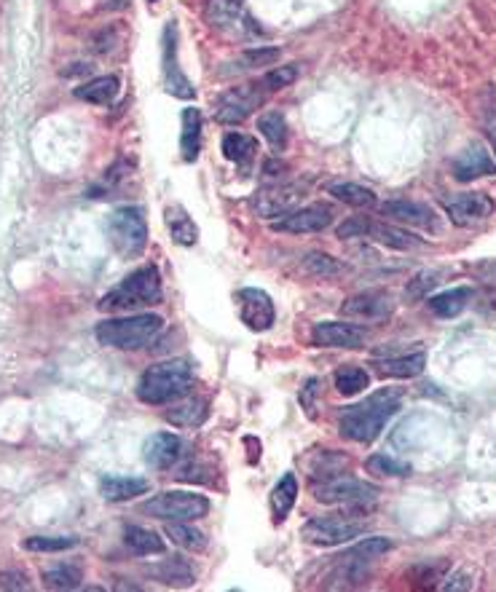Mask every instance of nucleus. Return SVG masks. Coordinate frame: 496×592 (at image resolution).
Returning <instances> with one entry per match:
<instances>
[{"label":"nucleus","mask_w":496,"mask_h":592,"mask_svg":"<svg viewBox=\"0 0 496 592\" xmlns=\"http://www.w3.org/2000/svg\"><path fill=\"white\" fill-rule=\"evenodd\" d=\"M403 400V389H379V392H373L362 402L352 405V408H344V413L338 418V429H341L346 440L373 442L384 432L389 418L403 408Z\"/></svg>","instance_id":"1"},{"label":"nucleus","mask_w":496,"mask_h":592,"mask_svg":"<svg viewBox=\"0 0 496 592\" xmlns=\"http://www.w3.org/2000/svg\"><path fill=\"white\" fill-rule=\"evenodd\" d=\"M161 301V276L159 268L148 263V266L137 268L124 279L121 284H116L113 290L105 292L97 303V309L105 311V314H124V311H137L148 309V306H156Z\"/></svg>","instance_id":"2"},{"label":"nucleus","mask_w":496,"mask_h":592,"mask_svg":"<svg viewBox=\"0 0 496 592\" xmlns=\"http://www.w3.org/2000/svg\"><path fill=\"white\" fill-rule=\"evenodd\" d=\"M194 384V373L185 359H167L156 362L145 370L137 381V400L145 405H167L183 397Z\"/></svg>","instance_id":"3"},{"label":"nucleus","mask_w":496,"mask_h":592,"mask_svg":"<svg viewBox=\"0 0 496 592\" xmlns=\"http://www.w3.org/2000/svg\"><path fill=\"white\" fill-rule=\"evenodd\" d=\"M164 330L159 314H132V317L105 319L94 327V338L100 346L121 351H137L148 346Z\"/></svg>","instance_id":"4"},{"label":"nucleus","mask_w":496,"mask_h":592,"mask_svg":"<svg viewBox=\"0 0 496 592\" xmlns=\"http://www.w3.org/2000/svg\"><path fill=\"white\" fill-rule=\"evenodd\" d=\"M105 236L116 255L127 260L140 258L148 247V220L145 209L129 204V207H116L105 220Z\"/></svg>","instance_id":"5"},{"label":"nucleus","mask_w":496,"mask_h":592,"mask_svg":"<svg viewBox=\"0 0 496 592\" xmlns=\"http://www.w3.org/2000/svg\"><path fill=\"white\" fill-rule=\"evenodd\" d=\"M338 239H370V242L384 244L389 250H416L421 247V239L395 223L373 220V217H346L344 223L336 228Z\"/></svg>","instance_id":"6"},{"label":"nucleus","mask_w":496,"mask_h":592,"mask_svg":"<svg viewBox=\"0 0 496 592\" xmlns=\"http://www.w3.org/2000/svg\"><path fill=\"white\" fill-rule=\"evenodd\" d=\"M143 512L167 523H194L210 512V499L191 491H164L143 504Z\"/></svg>","instance_id":"7"},{"label":"nucleus","mask_w":496,"mask_h":592,"mask_svg":"<svg viewBox=\"0 0 496 592\" xmlns=\"http://www.w3.org/2000/svg\"><path fill=\"white\" fill-rule=\"evenodd\" d=\"M365 531H368V520H360L357 515H328L303 523L301 536L317 547H338V544L354 542Z\"/></svg>","instance_id":"8"},{"label":"nucleus","mask_w":496,"mask_h":592,"mask_svg":"<svg viewBox=\"0 0 496 592\" xmlns=\"http://www.w3.org/2000/svg\"><path fill=\"white\" fill-rule=\"evenodd\" d=\"M314 499L320 504H349V507H365L379 499V488L357 477H325L312 480Z\"/></svg>","instance_id":"9"},{"label":"nucleus","mask_w":496,"mask_h":592,"mask_svg":"<svg viewBox=\"0 0 496 592\" xmlns=\"http://www.w3.org/2000/svg\"><path fill=\"white\" fill-rule=\"evenodd\" d=\"M236 311H239V319L247 330L253 333H266L274 327V319H277V309H274V301H271L269 292L258 290V287H242L236 290L234 295Z\"/></svg>","instance_id":"10"},{"label":"nucleus","mask_w":496,"mask_h":592,"mask_svg":"<svg viewBox=\"0 0 496 592\" xmlns=\"http://www.w3.org/2000/svg\"><path fill=\"white\" fill-rule=\"evenodd\" d=\"M333 220H336V209L330 207V204L317 201V204L293 209V212L277 217L271 223V228L279 231V234H320V231L333 226Z\"/></svg>","instance_id":"11"},{"label":"nucleus","mask_w":496,"mask_h":592,"mask_svg":"<svg viewBox=\"0 0 496 592\" xmlns=\"http://www.w3.org/2000/svg\"><path fill=\"white\" fill-rule=\"evenodd\" d=\"M381 217L392 220L395 226H408V228H421V231H432L438 234L440 228V217L435 215V209L421 204V201L411 199H392L379 204Z\"/></svg>","instance_id":"12"},{"label":"nucleus","mask_w":496,"mask_h":592,"mask_svg":"<svg viewBox=\"0 0 496 592\" xmlns=\"http://www.w3.org/2000/svg\"><path fill=\"white\" fill-rule=\"evenodd\" d=\"M266 102V94L258 89V86H236V89H228L218 97V105H215V118L220 124H239L244 118L255 113Z\"/></svg>","instance_id":"13"},{"label":"nucleus","mask_w":496,"mask_h":592,"mask_svg":"<svg viewBox=\"0 0 496 592\" xmlns=\"http://www.w3.org/2000/svg\"><path fill=\"white\" fill-rule=\"evenodd\" d=\"M341 314L357 322H387L395 314V301L384 290H365L346 298Z\"/></svg>","instance_id":"14"},{"label":"nucleus","mask_w":496,"mask_h":592,"mask_svg":"<svg viewBox=\"0 0 496 592\" xmlns=\"http://www.w3.org/2000/svg\"><path fill=\"white\" fill-rule=\"evenodd\" d=\"M446 212L454 226L478 228L494 215V201L486 193H459L454 199H446Z\"/></svg>","instance_id":"15"},{"label":"nucleus","mask_w":496,"mask_h":592,"mask_svg":"<svg viewBox=\"0 0 496 592\" xmlns=\"http://www.w3.org/2000/svg\"><path fill=\"white\" fill-rule=\"evenodd\" d=\"M392 550V542L379 536V539H362L360 544H354L352 550H346L344 555H338L336 558V568L338 574L349 579V582H360L362 571L368 563L373 560H379L381 555H387Z\"/></svg>","instance_id":"16"},{"label":"nucleus","mask_w":496,"mask_h":592,"mask_svg":"<svg viewBox=\"0 0 496 592\" xmlns=\"http://www.w3.org/2000/svg\"><path fill=\"white\" fill-rule=\"evenodd\" d=\"M303 193L306 188L301 183H277L258 191V196L253 199V209L261 217H282L293 212L295 204L303 199Z\"/></svg>","instance_id":"17"},{"label":"nucleus","mask_w":496,"mask_h":592,"mask_svg":"<svg viewBox=\"0 0 496 592\" xmlns=\"http://www.w3.org/2000/svg\"><path fill=\"white\" fill-rule=\"evenodd\" d=\"M312 343L320 349H362L368 343V330L346 322H320L312 330Z\"/></svg>","instance_id":"18"},{"label":"nucleus","mask_w":496,"mask_h":592,"mask_svg":"<svg viewBox=\"0 0 496 592\" xmlns=\"http://www.w3.org/2000/svg\"><path fill=\"white\" fill-rule=\"evenodd\" d=\"M161 46H164V86L172 97H180V100H194V84L180 73V65H177V25L169 22L167 30H164V38H161Z\"/></svg>","instance_id":"19"},{"label":"nucleus","mask_w":496,"mask_h":592,"mask_svg":"<svg viewBox=\"0 0 496 592\" xmlns=\"http://www.w3.org/2000/svg\"><path fill=\"white\" fill-rule=\"evenodd\" d=\"M180 456H183V440H180L177 434H151L143 445L145 464L151 469H159V472L175 467L177 461H180Z\"/></svg>","instance_id":"20"},{"label":"nucleus","mask_w":496,"mask_h":592,"mask_svg":"<svg viewBox=\"0 0 496 592\" xmlns=\"http://www.w3.org/2000/svg\"><path fill=\"white\" fill-rule=\"evenodd\" d=\"M451 172H454L459 183H472V180H478L483 175H496V164L483 145H472L462 156H456Z\"/></svg>","instance_id":"21"},{"label":"nucleus","mask_w":496,"mask_h":592,"mask_svg":"<svg viewBox=\"0 0 496 592\" xmlns=\"http://www.w3.org/2000/svg\"><path fill=\"white\" fill-rule=\"evenodd\" d=\"M220 151H223V159L236 164L242 172H247V169L253 167L255 156H258V140L250 137V134L228 132L220 140Z\"/></svg>","instance_id":"22"},{"label":"nucleus","mask_w":496,"mask_h":592,"mask_svg":"<svg viewBox=\"0 0 496 592\" xmlns=\"http://www.w3.org/2000/svg\"><path fill=\"white\" fill-rule=\"evenodd\" d=\"M151 483L145 477H118V475H105L100 480V496L105 501H132L137 496L148 493Z\"/></svg>","instance_id":"23"},{"label":"nucleus","mask_w":496,"mask_h":592,"mask_svg":"<svg viewBox=\"0 0 496 592\" xmlns=\"http://www.w3.org/2000/svg\"><path fill=\"white\" fill-rule=\"evenodd\" d=\"M183 132H180V153L185 164H194L202 153V110L185 108L180 116Z\"/></svg>","instance_id":"24"},{"label":"nucleus","mask_w":496,"mask_h":592,"mask_svg":"<svg viewBox=\"0 0 496 592\" xmlns=\"http://www.w3.org/2000/svg\"><path fill=\"white\" fill-rule=\"evenodd\" d=\"M472 287H454V290H443L438 295H432L427 301V309L440 319H454L459 317L472 301Z\"/></svg>","instance_id":"25"},{"label":"nucleus","mask_w":496,"mask_h":592,"mask_svg":"<svg viewBox=\"0 0 496 592\" xmlns=\"http://www.w3.org/2000/svg\"><path fill=\"white\" fill-rule=\"evenodd\" d=\"M164 217H167L169 236L177 247H194L199 242V226L194 223V217L185 212V207L180 204H169L164 209Z\"/></svg>","instance_id":"26"},{"label":"nucleus","mask_w":496,"mask_h":592,"mask_svg":"<svg viewBox=\"0 0 496 592\" xmlns=\"http://www.w3.org/2000/svg\"><path fill=\"white\" fill-rule=\"evenodd\" d=\"M295 501H298V480H295L293 472H285L269 496L274 523H285V517L293 512Z\"/></svg>","instance_id":"27"},{"label":"nucleus","mask_w":496,"mask_h":592,"mask_svg":"<svg viewBox=\"0 0 496 592\" xmlns=\"http://www.w3.org/2000/svg\"><path fill=\"white\" fill-rule=\"evenodd\" d=\"M124 547L137 558H148V555H164L167 544L156 531H148L143 526H127L124 528Z\"/></svg>","instance_id":"28"},{"label":"nucleus","mask_w":496,"mask_h":592,"mask_svg":"<svg viewBox=\"0 0 496 592\" xmlns=\"http://www.w3.org/2000/svg\"><path fill=\"white\" fill-rule=\"evenodd\" d=\"M424 365H427V354L424 351H413V354H405V357L379 359L376 370L384 378H416L424 373Z\"/></svg>","instance_id":"29"},{"label":"nucleus","mask_w":496,"mask_h":592,"mask_svg":"<svg viewBox=\"0 0 496 592\" xmlns=\"http://www.w3.org/2000/svg\"><path fill=\"white\" fill-rule=\"evenodd\" d=\"M118 92H121L118 76H100L89 84H81L73 94L81 102H89V105H110L118 97Z\"/></svg>","instance_id":"30"},{"label":"nucleus","mask_w":496,"mask_h":592,"mask_svg":"<svg viewBox=\"0 0 496 592\" xmlns=\"http://www.w3.org/2000/svg\"><path fill=\"white\" fill-rule=\"evenodd\" d=\"M41 579L46 590H78L84 582V571L78 563H59L46 568Z\"/></svg>","instance_id":"31"},{"label":"nucleus","mask_w":496,"mask_h":592,"mask_svg":"<svg viewBox=\"0 0 496 592\" xmlns=\"http://www.w3.org/2000/svg\"><path fill=\"white\" fill-rule=\"evenodd\" d=\"M151 574L159 579V582L169 584V587H191L196 582L194 568L188 566L183 558H167L161 560L159 566L151 568Z\"/></svg>","instance_id":"32"},{"label":"nucleus","mask_w":496,"mask_h":592,"mask_svg":"<svg viewBox=\"0 0 496 592\" xmlns=\"http://www.w3.org/2000/svg\"><path fill=\"white\" fill-rule=\"evenodd\" d=\"M258 132L263 134V140L269 142L274 151H285L287 140H290V129H287L285 116L279 110H269L258 118Z\"/></svg>","instance_id":"33"},{"label":"nucleus","mask_w":496,"mask_h":592,"mask_svg":"<svg viewBox=\"0 0 496 592\" xmlns=\"http://www.w3.org/2000/svg\"><path fill=\"white\" fill-rule=\"evenodd\" d=\"M330 196H336L338 201H344V204L357 209L379 207V196L370 191V188H365V185H357V183L330 185Z\"/></svg>","instance_id":"34"},{"label":"nucleus","mask_w":496,"mask_h":592,"mask_svg":"<svg viewBox=\"0 0 496 592\" xmlns=\"http://www.w3.org/2000/svg\"><path fill=\"white\" fill-rule=\"evenodd\" d=\"M333 384H336L338 394L344 397H354V394H362L370 386V376L357 365H344L338 367L336 376H333Z\"/></svg>","instance_id":"35"},{"label":"nucleus","mask_w":496,"mask_h":592,"mask_svg":"<svg viewBox=\"0 0 496 592\" xmlns=\"http://www.w3.org/2000/svg\"><path fill=\"white\" fill-rule=\"evenodd\" d=\"M167 536L180 547V550L188 552H204L207 550V536L194 528L191 523H167Z\"/></svg>","instance_id":"36"},{"label":"nucleus","mask_w":496,"mask_h":592,"mask_svg":"<svg viewBox=\"0 0 496 592\" xmlns=\"http://www.w3.org/2000/svg\"><path fill=\"white\" fill-rule=\"evenodd\" d=\"M204 416H207V405L202 400H185L172 410H167L169 424L180 426V429H185V426H199L204 421Z\"/></svg>","instance_id":"37"},{"label":"nucleus","mask_w":496,"mask_h":592,"mask_svg":"<svg viewBox=\"0 0 496 592\" xmlns=\"http://www.w3.org/2000/svg\"><path fill=\"white\" fill-rule=\"evenodd\" d=\"M295 78H298V65H282V67H274V70H269L266 76L258 78L255 81V86L261 89L266 97L274 92H282V89H287L290 84H295Z\"/></svg>","instance_id":"38"},{"label":"nucleus","mask_w":496,"mask_h":592,"mask_svg":"<svg viewBox=\"0 0 496 592\" xmlns=\"http://www.w3.org/2000/svg\"><path fill=\"white\" fill-rule=\"evenodd\" d=\"M365 469L370 475H381V477H408L413 472L411 464H405L400 459H392L387 453H376L365 461Z\"/></svg>","instance_id":"39"},{"label":"nucleus","mask_w":496,"mask_h":592,"mask_svg":"<svg viewBox=\"0 0 496 592\" xmlns=\"http://www.w3.org/2000/svg\"><path fill=\"white\" fill-rule=\"evenodd\" d=\"M78 542V536H30L22 547L27 552H65L78 547Z\"/></svg>","instance_id":"40"},{"label":"nucleus","mask_w":496,"mask_h":592,"mask_svg":"<svg viewBox=\"0 0 496 592\" xmlns=\"http://www.w3.org/2000/svg\"><path fill=\"white\" fill-rule=\"evenodd\" d=\"M446 568L448 563L446 560H432V563H421V566H416L411 571V582L416 584V587H435L438 582H443V576H446Z\"/></svg>","instance_id":"41"},{"label":"nucleus","mask_w":496,"mask_h":592,"mask_svg":"<svg viewBox=\"0 0 496 592\" xmlns=\"http://www.w3.org/2000/svg\"><path fill=\"white\" fill-rule=\"evenodd\" d=\"M279 49H250L234 62V70H255V67H271L279 59Z\"/></svg>","instance_id":"42"},{"label":"nucleus","mask_w":496,"mask_h":592,"mask_svg":"<svg viewBox=\"0 0 496 592\" xmlns=\"http://www.w3.org/2000/svg\"><path fill=\"white\" fill-rule=\"evenodd\" d=\"M303 266H306V271L314 276H336L344 271V266H341L338 260L328 258V255H322V252H312V255H306Z\"/></svg>","instance_id":"43"},{"label":"nucleus","mask_w":496,"mask_h":592,"mask_svg":"<svg viewBox=\"0 0 496 592\" xmlns=\"http://www.w3.org/2000/svg\"><path fill=\"white\" fill-rule=\"evenodd\" d=\"M244 0H210V17L215 22H231V19L239 17V11H242Z\"/></svg>","instance_id":"44"},{"label":"nucleus","mask_w":496,"mask_h":592,"mask_svg":"<svg viewBox=\"0 0 496 592\" xmlns=\"http://www.w3.org/2000/svg\"><path fill=\"white\" fill-rule=\"evenodd\" d=\"M33 584L25 571H3L0 574V590H30Z\"/></svg>","instance_id":"45"},{"label":"nucleus","mask_w":496,"mask_h":592,"mask_svg":"<svg viewBox=\"0 0 496 592\" xmlns=\"http://www.w3.org/2000/svg\"><path fill=\"white\" fill-rule=\"evenodd\" d=\"M440 274H419V276H413V282L408 284V295L411 298H419V295H424V292L429 290V287H435V279H438Z\"/></svg>","instance_id":"46"},{"label":"nucleus","mask_w":496,"mask_h":592,"mask_svg":"<svg viewBox=\"0 0 496 592\" xmlns=\"http://www.w3.org/2000/svg\"><path fill=\"white\" fill-rule=\"evenodd\" d=\"M440 587H443L446 592L448 590H470V579H467L464 574H456L454 579H448V582H443Z\"/></svg>","instance_id":"47"},{"label":"nucleus","mask_w":496,"mask_h":592,"mask_svg":"<svg viewBox=\"0 0 496 592\" xmlns=\"http://www.w3.org/2000/svg\"><path fill=\"white\" fill-rule=\"evenodd\" d=\"M486 129H488V140H491V145H494V153H496V113H491V116H488Z\"/></svg>","instance_id":"48"},{"label":"nucleus","mask_w":496,"mask_h":592,"mask_svg":"<svg viewBox=\"0 0 496 592\" xmlns=\"http://www.w3.org/2000/svg\"><path fill=\"white\" fill-rule=\"evenodd\" d=\"M151 3H156V0H151Z\"/></svg>","instance_id":"49"}]
</instances>
